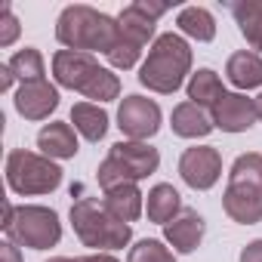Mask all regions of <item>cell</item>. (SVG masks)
<instances>
[{
	"instance_id": "cb8c5ba5",
	"label": "cell",
	"mask_w": 262,
	"mask_h": 262,
	"mask_svg": "<svg viewBox=\"0 0 262 262\" xmlns=\"http://www.w3.org/2000/svg\"><path fill=\"white\" fill-rule=\"evenodd\" d=\"M7 65H10V71L16 74V80H22V83L47 80V77H43V56H40V50H34V47L19 50Z\"/></svg>"
},
{
	"instance_id": "1f68e13d",
	"label": "cell",
	"mask_w": 262,
	"mask_h": 262,
	"mask_svg": "<svg viewBox=\"0 0 262 262\" xmlns=\"http://www.w3.org/2000/svg\"><path fill=\"white\" fill-rule=\"evenodd\" d=\"M47 262H74V259H68V256H53V259H47Z\"/></svg>"
},
{
	"instance_id": "7a4b0ae2",
	"label": "cell",
	"mask_w": 262,
	"mask_h": 262,
	"mask_svg": "<svg viewBox=\"0 0 262 262\" xmlns=\"http://www.w3.org/2000/svg\"><path fill=\"white\" fill-rule=\"evenodd\" d=\"M188 71H191V47L185 43V37L167 31L155 37L148 59L139 68V83L148 86L151 93L170 96L185 83Z\"/></svg>"
},
{
	"instance_id": "7402d4cb",
	"label": "cell",
	"mask_w": 262,
	"mask_h": 262,
	"mask_svg": "<svg viewBox=\"0 0 262 262\" xmlns=\"http://www.w3.org/2000/svg\"><path fill=\"white\" fill-rule=\"evenodd\" d=\"M222 96H225V90H222V80L213 68H198L188 77V102H194L201 108H207V105L213 108Z\"/></svg>"
},
{
	"instance_id": "9c48e42d",
	"label": "cell",
	"mask_w": 262,
	"mask_h": 262,
	"mask_svg": "<svg viewBox=\"0 0 262 262\" xmlns=\"http://www.w3.org/2000/svg\"><path fill=\"white\" fill-rule=\"evenodd\" d=\"M13 244H22L28 250H50L62 241V222L59 213L40 204H22L16 207L13 222L4 228Z\"/></svg>"
},
{
	"instance_id": "277c9868",
	"label": "cell",
	"mask_w": 262,
	"mask_h": 262,
	"mask_svg": "<svg viewBox=\"0 0 262 262\" xmlns=\"http://www.w3.org/2000/svg\"><path fill=\"white\" fill-rule=\"evenodd\" d=\"M222 207L237 225L262 222V155L259 151H247L231 164Z\"/></svg>"
},
{
	"instance_id": "6da1fadb",
	"label": "cell",
	"mask_w": 262,
	"mask_h": 262,
	"mask_svg": "<svg viewBox=\"0 0 262 262\" xmlns=\"http://www.w3.org/2000/svg\"><path fill=\"white\" fill-rule=\"evenodd\" d=\"M117 34H120V25L117 19L93 10V7H83V4H74V7H65L56 19V37L62 47L74 50V53H111V47L117 43Z\"/></svg>"
},
{
	"instance_id": "e0dca14e",
	"label": "cell",
	"mask_w": 262,
	"mask_h": 262,
	"mask_svg": "<svg viewBox=\"0 0 262 262\" xmlns=\"http://www.w3.org/2000/svg\"><path fill=\"white\" fill-rule=\"evenodd\" d=\"M142 191L136 182H123V185H114L105 191L102 204L108 207V213H114L120 222H136L142 216Z\"/></svg>"
},
{
	"instance_id": "52a82bcc",
	"label": "cell",
	"mask_w": 262,
	"mask_h": 262,
	"mask_svg": "<svg viewBox=\"0 0 262 262\" xmlns=\"http://www.w3.org/2000/svg\"><path fill=\"white\" fill-rule=\"evenodd\" d=\"M161 167V155L158 148H151L148 142H114L108 158L99 164L96 170V179L102 185V191L114 188V185H123V182H139L151 173H158Z\"/></svg>"
},
{
	"instance_id": "8992f818",
	"label": "cell",
	"mask_w": 262,
	"mask_h": 262,
	"mask_svg": "<svg viewBox=\"0 0 262 262\" xmlns=\"http://www.w3.org/2000/svg\"><path fill=\"white\" fill-rule=\"evenodd\" d=\"M71 225L74 234L83 247H93L99 253L108 250H120L129 244L133 237V228L129 222H120L114 213H108L105 204H99L96 198H77L71 204Z\"/></svg>"
},
{
	"instance_id": "d6986e66",
	"label": "cell",
	"mask_w": 262,
	"mask_h": 262,
	"mask_svg": "<svg viewBox=\"0 0 262 262\" xmlns=\"http://www.w3.org/2000/svg\"><path fill=\"white\" fill-rule=\"evenodd\" d=\"M225 74L237 90H256V86H262V59L250 50H241V53L228 56Z\"/></svg>"
},
{
	"instance_id": "ffe728a7",
	"label": "cell",
	"mask_w": 262,
	"mask_h": 262,
	"mask_svg": "<svg viewBox=\"0 0 262 262\" xmlns=\"http://www.w3.org/2000/svg\"><path fill=\"white\" fill-rule=\"evenodd\" d=\"M71 123L86 142H99L108 133V114H105V108H99L93 102H77L71 108Z\"/></svg>"
},
{
	"instance_id": "4dcf8cb0",
	"label": "cell",
	"mask_w": 262,
	"mask_h": 262,
	"mask_svg": "<svg viewBox=\"0 0 262 262\" xmlns=\"http://www.w3.org/2000/svg\"><path fill=\"white\" fill-rule=\"evenodd\" d=\"M256 114H259V120H262V93H259V99H256Z\"/></svg>"
},
{
	"instance_id": "83f0119b",
	"label": "cell",
	"mask_w": 262,
	"mask_h": 262,
	"mask_svg": "<svg viewBox=\"0 0 262 262\" xmlns=\"http://www.w3.org/2000/svg\"><path fill=\"white\" fill-rule=\"evenodd\" d=\"M0 259H4V262H22L19 244H13V241H4V244H0Z\"/></svg>"
},
{
	"instance_id": "5b68a950",
	"label": "cell",
	"mask_w": 262,
	"mask_h": 262,
	"mask_svg": "<svg viewBox=\"0 0 262 262\" xmlns=\"http://www.w3.org/2000/svg\"><path fill=\"white\" fill-rule=\"evenodd\" d=\"M170 7L167 4H148V0H136L120 10L117 16V25H120V34H117V43L111 47V53L105 56L114 68L126 71L133 68L142 56V47L155 37V25L158 19L167 13Z\"/></svg>"
},
{
	"instance_id": "603a6c76",
	"label": "cell",
	"mask_w": 262,
	"mask_h": 262,
	"mask_svg": "<svg viewBox=\"0 0 262 262\" xmlns=\"http://www.w3.org/2000/svg\"><path fill=\"white\" fill-rule=\"evenodd\" d=\"M176 25H179L182 34H188L191 40H201V43H207V40L216 37V19L204 7H185V10H179Z\"/></svg>"
},
{
	"instance_id": "4fadbf2b",
	"label": "cell",
	"mask_w": 262,
	"mask_h": 262,
	"mask_svg": "<svg viewBox=\"0 0 262 262\" xmlns=\"http://www.w3.org/2000/svg\"><path fill=\"white\" fill-rule=\"evenodd\" d=\"M16 111L25 120H47L56 108H59V90L50 80H34V83H22L16 90Z\"/></svg>"
},
{
	"instance_id": "3957f363",
	"label": "cell",
	"mask_w": 262,
	"mask_h": 262,
	"mask_svg": "<svg viewBox=\"0 0 262 262\" xmlns=\"http://www.w3.org/2000/svg\"><path fill=\"white\" fill-rule=\"evenodd\" d=\"M53 77L65 90H77L86 99L96 102H111L120 96V80L114 71L102 68L90 53H74V50H59L53 56Z\"/></svg>"
},
{
	"instance_id": "ac0fdd59",
	"label": "cell",
	"mask_w": 262,
	"mask_h": 262,
	"mask_svg": "<svg viewBox=\"0 0 262 262\" xmlns=\"http://www.w3.org/2000/svg\"><path fill=\"white\" fill-rule=\"evenodd\" d=\"M182 210H185V207H182V198H179V191H176L173 185L158 182V185L148 191L145 213H148V219H151V222H158V225H170Z\"/></svg>"
},
{
	"instance_id": "7c38bea8",
	"label": "cell",
	"mask_w": 262,
	"mask_h": 262,
	"mask_svg": "<svg viewBox=\"0 0 262 262\" xmlns=\"http://www.w3.org/2000/svg\"><path fill=\"white\" fill-rule=\"evenodd\" d=\"M213 126H219L222 133H244L256 123V99H247L244 93H225L213 105Z\"/></svg>"
},
{
	"instance_id": "2e32d148",
	"label": "cell",
	"mask_w": 262,
	"mask_h": 262,
	"mask_svg": "<svg viewBox=\"0 0 262 262\" xmlns=\"http://www.w3.org/2000/svg\"><path fill=\"white\" fill-rule=\"evenodd\" d=\"M173 133L182 139H204L213 133V117L194 105V102H182L173 108Z\"/></svg>"
},
{
	"instance_id": "5bb4252c",
	"label": "cell",
	"mask_w": 262,
	"mask_h": 262,
	"mask_svg": "<svg viewBox=\"0 0 262 262\" xmlns=\"http://www.w3.org/2000/svg\"><path fill=\"white\" fill-rule=\"evenodd\" d=\"M207 222L198 210H182L170 225H164V237L176 253H194L204 241Z\"/></svg>"
},
{
	"instance_id": "8fae6325",
	"label": "cell",
	"mask_w": 262,
	"mask_h": 262,
	"mask_svg": "<svg viewBox=\"0 0 262 262\" xmlns=\"http://www.w3.org/2000/svg\"><path fill=\"white\" fill-rule=\"evenodd\" d=\"M179 176L188 188L194 191H207L219 182L222 176V155L213 145H194L185 148L179 158Z\"/></svg>"
},
{
	"instance_id": "d4e9b609",
	"label": "cell",
	"mask_w": 262,
	"mask_h": 262,
	"mask_svg": "<svg viewBox=\"0 0 262 262\" xmlns=\"http://www.w3.org/2000/svg\"><path fill=\"white\" fill-rule=\"evenodd\" d=\"M126 262H176V256H173V250L164 247L161 241L145 237V241H139L136 247H129Z\"/></svg>"
},
{
	"instance_id": "484cf974",
	"label": "cell",
	"mask_w": 262,
	"mask_h": 262,
	"mask_svg": "<svg viewBox=\"0 0 262 262\" xmlns=\"http://www.w3.org/2000/svg\"><path fill=\"white\" fill-rule=\"evenodd\" d=\"M19 37V19L13 16V7L7 4L0 10V47H13Z\"/></svg>"
},
{
	"instance_id": "f546056e",
	"label": "cell",
	"mask_w": 262,
	"mask_h": 262,
	"mask_svg": "<svg viewBox=\"0 0 262 262\" xmlns=\"http://www.w3.org/2000/svg\"><path fill=\"white\" fill-rule=\"evenodd\" d=\"M74 262H120V259L111 253H90V256H77Z\"/></svg>"
},
{
	"instance_id": "4316f807",
	"label": "cell",
	"mask_w": 262,
	"mask_h": 262,
	"mask_svg": "<svg viewBox=\"0 0 262 262\" xmlns=\"http://www.w3.org/2000/svg\"><path fill=\"white\" fill-rule=\"evenodd\" d=\"M241 262H262V237L250 241V244L241 250Z\"/></svg>"
},
{
	"instance_id": "f1b7e54d",
	"label": "cell",
	"mask_w": 262,
	"mask_h": 262,
	"mask_svg": "<svg viewBox=\"0 0 262 262\" xmlns=\"http://www.w3.org/2000/svg\"><path fill=\"white\" fill-rule=\"evenodd\" d=\"M13 83H16V74L10 71V65H4V68H0V93L13 90Z\"/></svg>"
},
{
	"instance_id": "9a60e30c",
	"label": "cell",
	"mask_w": 262,
	"mask_h": 262,
	"mask_svg": "<svg viewBox=\"0 0 262 262\" xmlns=\"http://www.w3.org/2000/svg\"><path fill=\"white\" fill-rule=\"evenodd\" d=\"M37 148L40 155L53 158V161H68L77 155V136H74V126L71 123H62V120H53L47 123L40 133H37Z\"/></svg>"
},
{
	"instance_id": "ba28073f",
	"label": "cell",
	"mask_w": 262,
	"mask_h": 262,
	"mask_svg": "<svg viewBox=\"0 0 262 262\" xmlns=\"http://www.w3.org/2000/svg\"><path fill=\"white\" fill-rule=\"evenodd\" d=\"M7 185L16 194H50L62 185V167L37 151L28 148H13L7 158Z\"/></svg>"
},
{
	"instance_id": "30bf717a",
	"label": "cell",
	"mask_w": 262,
	"mask_h": 262,
	"mask_svg": "<svg viewBox=\"0 0 262 262\" xmlns=\"http://www.w3.org/2000/svg\"><path fill=\"white\" fill-rule=\"evenodd\" d=\"M161 105L155 99H145V96H126L117 108V126L126 139L133 142H142V139H151L158 129H161Z\"/></svg>"
},
{
	"instance_id": "44dd1931",
	"label": "cell",
	"mask_w": 262,
	"mask_h": 262,
	"mask_svg": "<svg viewBox=\"0 0 262 262\" xmlns=\"http://www.w3.org/2000/svg\"><path fill=\"white\" fill-rule=\"evenodd\" d=\"M231 16L247 43L262 53V0H237V4H231Z\"/></svg>"
}]
</instances>
